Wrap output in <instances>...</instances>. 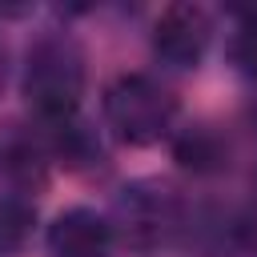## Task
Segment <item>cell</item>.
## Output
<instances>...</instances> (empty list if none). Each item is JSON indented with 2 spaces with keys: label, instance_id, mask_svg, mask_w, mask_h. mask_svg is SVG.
Segmentation results:
<instances>
[{
  "label": "cell",
  "instance_id": "cell-1",
  "mask_svg": "<svg viewBox=\"0 0 257 257\" xmlns=\"http://www.w3.org/2000/svg\"><path fill=\"white\" fill-rule=\"evenodd\" d=\"M24 96L40 120H48L56 128L72 124L80 96H84V56L68 36H44L28 52Z\"/></svg>",
  "mask_w": 257,
  "mask_h": 257
},
{
  "label": "cell",
  "instance_id": "cell-2",
  "mask_svg": "<svg viewBox=\"0 0 257 257\" xmlns=\"http://www.w3.org/2000/svg\"><path fill=\"white\" fill-rule=\"evenodd\" d=\"M177 116V100L169 88H161L157 80L128 72L116 76L104 92V120L112 128L116 141L124 145H153L173 128Z\"/></svg>",
  "mask_w": 257,
  "mask_h": 257
},
{
  "label": "cell",
  "instance_id": "cell-3",
  "mask_svg": "<svg viewBox=\"0 0 257 257\" xmlns=\"http://www.w3.org/2000/svg\"><path fill=\"white\" fill-rule=\"evenodd\" d=\"M209 36H213V20L201 4H169L157 16L153 48H157L161 60H169L177 68H193L205 56Z\"/></svg>",
  "mask_w": 257,
  "mask_h": 257
},
{
  "label": "cell",
  "instance_id": "cell-4",
  "mask_svg": "<svg viewBox=\"0 0 257 257\" xmlns=\"http://www.w3.org/2000/svg\"><path fill=\"white\" fill-rule=\"evenodd\" d=\"M52 257H108L112 249V225L96 209H64L48 229Z\"/></svg>",
  "mask_w": 257,
  "mask_h": 257
},
{
  "label": "cell",
  "instance_id": "cell-5",
  "mask_svg": "<svg viewBox=\"0 0 257 257\" xmlns=\"http://www.w3.org/2000/svg\"><path fill=\"white\" fill-rule=\"evenodd\" d=\"M32 221L36 209L20 197H0V257L24 249V241L32 237Z\"/></svg>",
  "mask_w": 257,
  "mask_h": 257
},
{
  "label": "cell",
  "instance_id": "cell-6",
  "mask_svg": "<svg viewBox=\"0 0 257 257\" xmlns=\"http://www.w3.org/2000/svg\"><path fill=\"white\" fill-rule=\"evenodd\" d=\"M177 157L189 169H213V165H221V145L205 128H197V133H189V137L177 141Z\"/></svg>",
  "mask_w": 257,
  "mask_h": 257
},
{
  "label": "cell",
  "instance_id": "cell-7",
  "mask_svg": "<svg viewBox=\"0 0 257 257\" xmlns=\"http://www.w3.org/2000/svg\"><path fill=\"white\" fill-rule=\"evenodd\" d=\"M233 56H237L241 72L257 80V12L245 16V24H241V32H237V44H233Z\"/></svg>",
  "mask_w": 257,
  "mask_h": 257
},
{
  "label": "cell",
  "instance_id": "cell-8",
  "mask_svg": "<svg viewBox=\"0 0 257 257\" xmlns=\"http://www.w3.org/2000/svg\"><path fill=\"white\" fill-rule=\"evenodd\" d=\"M245 245H249V253L257 257V213L245 221Z\"/></svg>",
  "mask_w": 257,
  "mask_h": 257
}]
</instances>
